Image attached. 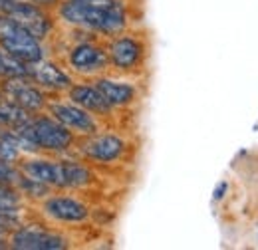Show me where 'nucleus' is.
<instances>
[{"label": "nucleus", "mask_w": 258, "mask_h": 250, "mask_svg": "<svg viewBox=\"0 0 258 250\" xmlns=\"http://www.w3.org/2000/svg\"><path fill=\"white\" fill-rule=\"evenodd\" d=\"M30 117H32L30 111H26L24 107H20L18 103L6 97H0V127L2 129H18Z\"/></svg>", "instance_id": "2eb2a0df"}, {"label": "nucleus", "mask_w": 258, "mask_h": 250, "mask_svg": "<svg viewBox=\"0 0 258 250\" xmlns=\"http://www.w3.org/2000/svg\"><path fill=\"white\" fill-rule=\"evenodd\" d=\"M0 48L24 64L38 62L48 54L42 40L6 14H0Z\"/></svg>", "instance_id": "7ed1b4c3"}, {"label": "nucleus", "mask_w": 258, "mask_h": 250, "mask_svg": "<svg viewBox=\"0 0 258 250\" xmlns=\"http://www.w3.org/2000/svg\"><path fill=\"white\" fill-rule=\"evenodd\" d=\"M2 248H8V234L0 232V250Z\"/></svg>", "instance_id": "412c9836"}, {"label": "nucleus", "mask_w": 258, "mask_h": 250, "mask_svg": "<svg viewBox=\"0 0 258 250\" xmlns=\"http://www.w3.org/2000/svg\"><path fill=\"white\" fill-rule=\"evenodd\" d=\"M16 131L32 143L38 153H46V155L68 153L72 147H76V139H78L68 127H64L58 119H54L50 113H44V111L34 113Z\"/></svg>", "instance_id": "f03ea898"}, {"label": "nucleus", "mask_w": 258, "mask_h": 250, "mask_svg": "<svg viewBox=\"0 0 258 250\" xmlns=\"http://www.w3.org/2000/svg\"><path fill=\"white\" fill-rule=\"evenodd\" d=\"M105 48H107L109 68L119 74H135L137 70L143 68L145 58H147L145 42L133 34H125V32L109 38Z\"/></svg>", "instance_id": "39448f33"}, {"label": "nucleus", "mask_w": 258, "mask_h": 250, "mask_svg": "<svg viewBox=\"0 0 258 250\" xmlns=\"http://www.w3.org/2000/svg\"><path fill=\"white\" fill-rule=\"evenodd\" d=\"M68 99L74 101V103H78L80 107L88 109L96 117H109L113 113V107L105 101V97L94 86V82H90V84H86V82L74 84L68 90Z\"/></svg>", "instance_id": "4468645a"}, {"label": "nucleus", "mask_w": 258, "mask_h": 250, "mask_svg": "<svg viewBox=\"0 0 258 250\" xmlns=\"http://www.w3.org/2000/svg\"><path fill=\"white\" fill-rule=\"evenodd\" d=\"M46 111L58 119L60 123L68 127L76 137H86V135H94L99 131V121L94 113H90L88 109L80 107L74 101H64V99H54L48 101Z\"/></svg>", "instance_id": "1a4fd4ad"}, {"label": "nucleus", "mask_w": 258, "mask_h": 250, "mask_svg": "<svg viewBox=\"0 0 258 250\" xmlns=\"http://www.w3.org/2000/svg\"><path fill=\"white\" fill-rule=\"evenodd\" d=\"M24 222L20 213H6V211H0V232L4 234H10L14 228H18L20 224Z\"/></svg>", "instance_id": "6ab92c4d"}, {"label": "nucleus", "mask_w": 258, "mask_h": 250, "mask_svg": "<svg viewBox=\"0 0 258 250\" xmlns=\"http://www.w3.org/2000/svg\"><path fill=\"white\" fill-rule=\"evenodd\" d=\"M20 171L52 189L68 191V159H52L42 153L24 155L18 161Z\"/></svg>", "instance_id": "6e6552de"}, {"label": "nucleus", "mask_w": 258, "mask_h": 250, "mask_svg": "<svg viewBox=\"0 0 258 250\" xmlns=\"http://www.w3.org/2000/svg\"><path fill=\"white\" fill-rule=\"evenodd\" d=\"M94 86L101 92V95L105 97V101L113 107V109H125L131 107L137 97V86L131 82H123V80H113L107 76H97L94 78Z\"/></svg>", "instance_id": "ddd939ff"}, {"label": "nucleus", "mask_w": 258, "mask_h": 250, "mask_svg": "<svg viewBox=\"0 0 258 250\" xmlns=\"http://www.w3.org/2000/svg\"><path fill=\"white\" fill-rule=\"evenodd\" d=\"M16 191L22 195V199L26 201V199H30V201H44L48 195H52V191L54 189L48 187V185H44V183H40V181H36V179H30V177H26L24 173L18 177V181H16Z\"/></svg>", "instance_id": "dca6fc26"}, {"label": "nucleus", "mask_w": 258, "mask_h": 250, "mask_svg": "<svg viewBox=\"0 0 258 250\" xmlns=\"http://www.w3.org/2000/svg\"><path fill=\"white\" fill-rule=\"evenodd\" d=\"M28 78L48 94H68V90L74 86L70 72L50 58L28 64Z\"/></svg>", "instance_id": "f8f14e48"}, {"label": "nucleus", "mask_w": 258, "mask_h": 250, "mask_svg": "<svg viewBox=\"0 0 258 250\" xmlns=\"http://www.w3.org/2000/svg\"><path fill=\"white\" fill-rule=\"evenodd\" d=\"M68 68L82 78H97L109 70L107 48L99 44L96 38H84L70 46L66 54Z\"/></svg>", "instance_id": "20e7f679"}, {"label": "nucleus", "mask_w": 258, "mask_h": 250, "mask_svg": "<svg viewBox=\"0 0 258 250\" xmlns=\"http://www.w3.org/2000/svg\"><path fill=\"white\" fill-rule=\"evenodd\" d=\"M0 131H2V127H0Z\"/></svg>", "instance_id": "4be33fe9"}, {"label": "nucleus", "mask_w": 258, "mask_h": 250, "mask_svg": "<svg viewBox=\"0 0 258 250\" xmlns=\"http://www.w3.org/2000/svg\"><path fill=\"white\" fill-rule=\"evenodd\" d=\"M76 149L86 161L99 163V165H109V163H117V161L123 159L125 151H127V143H125L123 137H119L115 133L97 131L94 135L78 137L76 139Z\"/></svg>", "instance_id": "423d86ee"}, {"label": "nucleus", "mask_w": 258, "mask_h": 250, "mask_svg": "<svg viewBox=\"0 0 258 250\" xmlns=\"http://www.w3.org/2000/svg\"><path fill=\"white\" fill-rule=\"evenodd\" d=\"M2 97L18 103L30 113H40L48 105V92H44L40 86H36L28 76H18V78H8L0 82Z\"/></svg>", "instance_id": "9d476101"}, {"label": "nucleus", "mask_w": 258, "mask_h": 250, "mask_svg": "<svg viewBox=\"0 0 258 250\" xmlns=\"http://www.w3.org/2000/svg\"><path fill=\"white\" fill-rule=\"evenodd\" d=\"M18 76H28V64L16 60L4 48H0V82Z\"/></svg>", "instance_id": "a211bd4d"}, {"label": "nucleus", "mask_w": 258, "mask_h": 250, "mask_svg": "<svg viewBox=\"0 0 258 250\" xmlns=\"http://www.w3.org/2000/svg\"><path fill=\"white\" fill-rule=\"evenodd\" d=\"M28 2H34V4H38L42 8H48V10H54L60 4V0H28Z\"/></svg>", "instance_id": "aec40b11"}, {"label": "nucleus", "mask_w": 258, "mask_h": 250, "mask_svg": "<svg viewBox=\"0 0 258 250\" xmlns=\"http://www.w3.org/2000/svg\"><path fill=\"white\" fill-rule=\"evenodd\" d=\"M56 12L68 26L105 38L123 34L129 26L123 0H60Z\"/></svg>", "instance_id": "f257e3e1"}, {"label": "nucleus", "mask_w": 258, "mask_h": 250, "mask_svg": "<svg viewBox=\"0 0 258 250\" xmlns=\"http://www.w3.org/2000/svg\"><path fill=\"white\" fill-rule=\"evenodd\" d=\"M70 246V240L62 232L46 228L42 224L22 222L8 234V248L16 250H64Z\"/></svg>", "instance_id": "0eeeda50"}, {"label": "nucleus", "mask_w": 258, "mask_h": 250, "mask_svg": "<svg viewBox=\"0 0 258 250\" xmlns=\"http://www.w3.org/2000/svg\"><path fill=\"white\" fill-rule=\"evenodd\" d=\"M22 209H24V199H22V195L16 191L14 185H8V183H2V181H0V211H6V213H20V215H22Z\"/></svg>", "instance_id": "f3484780"}, {"label": "nucleus", "mask_w": 258, "mask_h": 250, "mask_svg": "<svg viewBox=\"0 0 258 250\" xmlns=\"http://www.w3.org/2000/svg\"><path fill=\"white\" fill-rule=\"evenodd\" d=\"M40 213L52 222L60 224H84L90 219V207L68 195H48L40 201Z\"/></svg>", "instance_id": "9b49d317"}]
</instances>
